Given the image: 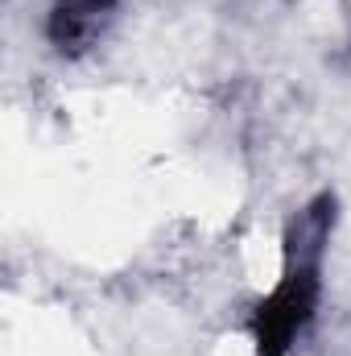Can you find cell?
I'll use <instances>...</instances> for the list:
<instances>
[{
  "label": "cell",
  "mask_w": 351,
  "mask_h": 356,
  "mask_svg": "<svg viewBox=\"0 0 351 356\" xmlns=\"http://www.w3.org/2000/svg\"><path fill=\"white\" fill-rule=\"evenodd\" d=\"M120 0H54L50 8V42L58 50H87L99 38L103 21L112 17Z\"/></svg>",
  "instance_id": "cell-1"
}]
</instances>
